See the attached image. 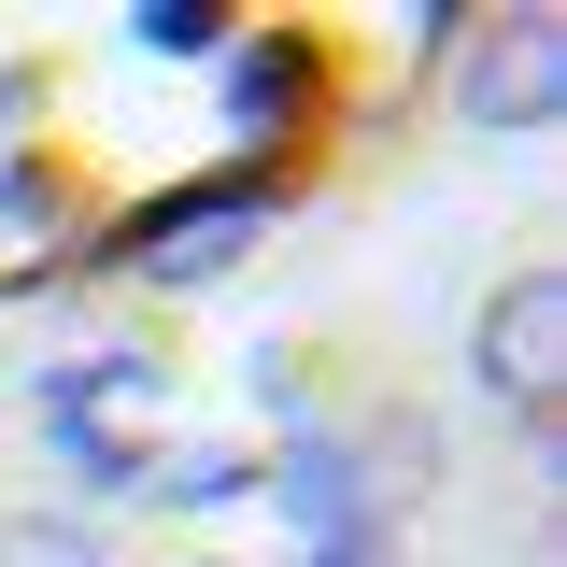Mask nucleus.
<instances>
[{
  "instance_id": "obj_1",
  "label": "nucleus",
  "mask_w": 567,
  "mask_h": 567,
  "mask_svg": "<svg viewBox=\"0 0 567 567\" xmlns=\"http://www.w3.org/2000/svg\"><path fill=\"white\" fill-rule=\"evenodd\" d=\"M554 369H567V284L554 270H511L468 327V383L496 412H554Z\"/></svg>"
},
{
  "instance_id": "obj_2",
  "label": "nucleus",
  "mask_w": 567,
  "mask_h": 567,
  "mask_svg": "<svg viewBox=\"0 0 567 567\" xmlns=\"http://www.w3.org/2000/svg\"><path fill=\"white\" fill-rule=\"evenodd\" d=\"M554 100H567V29L525 0V14H496L483 43H468L454 114H468V128H554Z\"/></svg>"
},
{
  "instance_id": "obj_3",
  "label": "nucleus",
  "mask_w": 567,
  "mask_h": 567,
  "mask_svg": "<svg viewBox=\"0 0 567 567\" xmlns=\"http://www.w3.org/2000/svg\"><path fill=\"white\" fill-rule=\"evenodd\" d=\"M256 185H213V199H171L156 213V241H128V270H156V284H213V270H241L256 256Z\"/></svg>"
},
{
  "instance_id": "obj_4",
  "label": "nucleus",
  "mask_w": 567,
  "mask_h": 567,
  "mask_svg": "<svg viewBox=\"0 0 567 567\" xmlns=\"http://www.w3.org/2000/svg\"><path fill=\"white\" fill-rule=\"evenodd\" d=\"M0 567H114V554H100V525H71V511H0Z\"/></svg>"
}]
</instances>
